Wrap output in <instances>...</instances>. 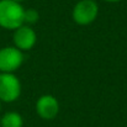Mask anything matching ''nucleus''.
Instances as JSON below:
<instances>
[{
	"mask_svg": "<svg viewBox=\"0 0 127 127\" xmlns=\"http://www.w3.org/2000/svg\"><path fill=\"white\" fill-rule=\"evenodd\" d=\"M25 9L20 2L0 0V26L6 30H16L24 24Z\"/></svg>",
	"mask_w": 127,
	"mask_h": 127,
	"instance_id": "1",
	"label": "nucleus"
},
{
	"mask_svg": "<svg viewBox=\"0 0 127 127\" xmlns=\"http://www.w3.org/2000/svg\"><path fill=\"white\" fill-rule=\"evenodd\" d=\"M12 1H16V2H20V4H21V2L25 1V0H12Z\"/></svg>",
	"mask_w": 127,
	"mask_h": 127,
	"instance_id": "10",
	"label": "nucleus"
},
{
	"mask_svg": "<svg viewBox=\"0 0 127 127\" xmlns=\"http://www.w3.org/2000/svg\"><path fill=\"white\" fill-rule=\"evenodd\" d=\"M38 19H40V15H38L37 10H35V9H27V10H25L24 24H26V25L30 26V25L36 24L38 21Z\"/></svg>",
	"mask_w": 127,
	"mask_h": 127,
	"instance_id": "8",
	"label": "nucleus"
},
{
	"mask_svg": "<svg viewBox=\"0 0 127 127\" xmlns=\"http://www.w3.org/2000/svg\"><path fill=\"white\" fill-rule=\"evenodd\" d=\"M22 126H24L22 116L19 112H15V111L6 112L0 120V127H22Z\"/></svg>",
	"mask_w": 127,
	"mask_h": 127,
	"instance_id": "7",
	"label": "nucleus"
},
{
	"mask_svg": "<svg viewBox=\"0 0 127 127\" xmlns=\"http://www.w3.org/2000/svg\"><path fill=\"white\" fill-rule=\"evenodd\" d=\"M0 110H1V101H0Z\"/></svg>",
	"mask_w": 127,
	"mask_h": 127,
	"instance_id": "11",
	"label": "nucleus"
},
{
	"mask_svg": "<svg viewBox=\"0 0 127 127\" xmlns=\"http://www.w3.org/2000/svg\"><path fill=\"white\" fill-rule=\"evenodd\" d=\"M105 1H107V2H119L121 0H105Z\"/></svg>",
	"mask_w": 127,
	"mask_h": 127,
	"instance_id": "9",
	"label": "nucleus"
},
{
	"mask_svg": "<svg viewBox=\"0 0 127 127\" xmlns=\"http://www.w3.org/2000/svg\"><path fill=\"white\" fill-rule=\"evenodd\" d=\"M12 40L16 48H19L20 51H29L35 46L37 36L31 26L22 25L14 31Z\"/></svg>",
	"mask_w": 127,
	"mask_h": 127,
	"instance_id": "5",
	"label": "nucleus"
},
{
	"mask_svg": "<svg viewBox=\"0 0 127 127\" xmlns=\"http://www.w3.org/2000/svg\"><path fill=\"white\" fill-rule=\"evenodd\" d=\"M99 14V6L94 0H80L78 1L72 11L73 21L80 26L90 25L95 21Z\"/></svg>",
	"mask_w": 127,
	"mask_h": 127,
	"instance_id": "2",
	"label": "nucleus"
},
{
	"mask_svg": "<svg viewBox=\"0 0 127 127\" xmlns=\"http://www.w3.org/2000/svg\"><path fill=\"white\" fill-rule=\"evenodd\" d=\"M24 63V53L16 47L0 48V73H14Z\"/></svg>",
	"mask_w": 127,
	"mask_h": 127,
	"instance_id": "4",
	"label": "nucleus"
},
{
	"mask_svg": "<svg viewBox=\"0 0 127 127\" xmlns=\"http://www.w3.org/2000/svg\"><path fill=\"white\" fill-rule=\"evenodd\" d=\"M36 112L43 120H53L59 112L58 100L53 95H42L36 102Z\"/></svg>",
	"mask_w": 127,
	"mask_h": 127,
	"instance_id": "6",
	"label": "nucleus"
},
{
	"mask_svg": "<svg viewBox=\"0 0 127 127\" xmlns=\"http://www.w3.org/2000/svg\"><path fill=\"white\" fill-rule=\"evenodd\" d=\"M21 95V83L14 73H0V101L14 102Z\"/></svg>",
	"mask_w": 127,
	"mask_h": 127,
	"instance_id": "3",
	"label": "nucleus"
}]
</instances>
